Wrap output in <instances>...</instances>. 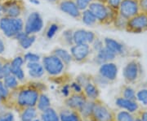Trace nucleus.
<instances>
[{
    "instance_id": "f257e3e1",
    "label": "nucleus",
    "mask_w": 147,
    "mask_h": 121,
    "mask_svg": "<svg viewBox=\"0 0 147 121\" xmlns=\"http://www.w3.org/2000/svg\"><path fill=\"white\" fill-rule=\"evenodd\" d=\"M47 90L46 84L39 81H28L11 91L7 102L11 100L12 105L20 111L24 108L36 106L39 94Z\"/></svg>"
},
{
    "instance_id": "f03ea898",
    "label": "nucleus",
    "mask_w": 147,
    "mask_h": 121,
    "mask_svg": "<svg viewBox=\"0 0 147 121\" xmlns=\"http://www.w3.org/2000/svg\"><path fill=\"white\" fill-rule=\"evenodd\" d=\"M88 9H89L96 18L99 25H112L115 16L118 15V13L112 10L107 3L98 1L92 2L88 6Z\"/></svg>"
},
{
    "instance_id": "7ed1b4c3",
    "label": "nucleus",
    "mask_w": 147,
    "mask_h": 121,
    "mask_svg": "<svg viewBox=\"0 0 147 121\" xmlns=\"http://www.w3.org/2000/svg\"><path fill=\"white\" fill-rule=\"evenodd\" d=\"M42 65L50 78H55L67 73L68 66L57 56L51 53L42 56Z\"/></svg>"
},
{
    "instance_id": "20e7f679",
    "label": "nucleus",
    "mask_w": 147,
    "mask_h": 121,
    "mask_svg": "<svg viewBox=\"0 0 147 121\" xmlns=\"http://www.w3.org/2000/svg\"><path fill=\"white\" fill-rule=\"evenodd\" d=\"M25 23L21 17L12 18L3 16L0 18V30L6 37L13 39L20 32L24 30Z\"/></svg>"
},
{
    "instance_id": "39448f33",
    "label": "nucleus",
    "mask_w": 147,
    "mask_h": 121,
    "mask_svg": "<svg viewBox=\"0 0 147 121\" xmlns=\"http://www.w3.org/2000/svg\"><path fill=\"white\" fill-rule=\"evenodd\" d=\"M118 72L119 68L117 64L113 62H109L100 65L98 74L93 76V78L98 85L100 84H108L115 81L118 77Z\"/></svg>"
},
{
    "instance_id": "423d86ee",
    "label": "nucleus",
    "mask_w": 147,
    "mask_h": 121,
    "mask_svg": "<svg viewBox=\"0 0 147 121\" xmlns=\"http://www.w3.org/2000/svg\"><path fill=\"white\" fill-rule=\"evenodd\" d=\"M115 114L110 107L100 98L93 101L90 121H114Z\"/></svg>"
},
{
    "instance_id": "0eeeda50",
    "label": "nucleus",
    "mask_w": 147,
    "mask_h": 121,
    "mask_svg": "<svg viewBox=\"0 0 147 121\" xmlns=\"http://www.w3.org/2000/svg\"><path fill=\"white\" fill-rule=\"evenodd\" d=\"M93 51L88 44H74L70 47L72 60L78 64H84L92 59Z\"/></svg>"
},
{
    "instance_id": "6e6552de",
    "label": "nucleus",
    "mask_w": 147,
    "mask_h": 121,
    "mask_svg": "<svg viewBox=\"0 0 147 121\" xmlns=\"http://www.w3.org/2000/svg\"><path fill=\"white\" fill-rule=\"evenodd\" d=\"M142 67L137 59H131L127 62L123 70V76L127 84L137 82L142 75Z\"/></svg>"
},
{
    "instance_id": "1a4fd4ad",
    "label": "nucleus",
    "mask_w": 147,
    "mask_h": 121,
    "mask_svg": "<svg viewBox=\"0 0 147 121\" xmlns=\"http://www.w3.org/2000/svg\"><path fill=\"white\" fill-rule=\"evenodd\" d=\"M26 11L24 0H4L3 3V16L19 18Z\"/></svg>"
},
{
    "instance_id": "9d476101",
    "label": "nucleus",
    "mask_w": 147,
    "mask_h": 121,
    "mask_svg": "<svg viewBox=\"0 0 147 121\" xmlns=\"http://www.w3.org/2000/svg\"><path fill=\"white\" fill-rule=\"evenodd\" d=\"M125 31L130 33H143L147 32V14L140 11L127 21Z\"/></svg>"
},
{
    "instance_id": "9b49d317",
    "label": "nucleus",
    "mask_w": 147,
    "mask_h": 121,
    "mask_svg": "<svg viewBox=\"0 0 147 121\" xmlns=\"http://www.w3.org/2000/svg\"><path fill=\"white\" fill-rule=\"evenodd\" d=\"M42 28H43V21L41 15L38 11L31 12L28 16L26 21L24 25V31L28 35H34L42 30Z\"/></svg>"
},
{
    "instance_id": "f8f14e48",
    "label": "nucleus",
    "mask_w": 147,
    "mask_h": 121,
    "mask_svg": "<svg viewBox=\"0 0 147 121\" xmlns=\"http://www.w3.org/2000/svg\"><path fill=\"white\" fill-rule=\"evenodd\" d=\"M104 46L115 55L116 56H130L131 51L130 48L123 42H119L116 39L106 37L103 40Z\"/></svg>"
},
{
    "instance_id": "ddd939ff",
    "label": "nucleus",
    "mask_w": 147,
    "mask_h": 121,
    "mask_svg": "<svg viewBox=\"0 0 147 121\" xmlns=\"http://www.w3.org/2000/svg\"><path fill=\"white\" fill-rule=\"evenodd\" d=\"M140 11L139 0H122L118 10V14L126 20H129Z\"/></svg>"
},
{
    "instance_id": "4468645a",
    "label": "nucleus",
    "mask_w": 147,
    "mask_h": 121,
    "mask_svg": "<svg viewBox=\"0 0 147 121\" xmlns=\"http://www.w3.org/2000/svg\"><path fill=\"white\" fill-rule=\"evenodd\" d=\"M65 29V24L59 19H52L46 23L42 28V37L46 40H52L62 32Z\"/></svg>"
},
{
    "instance_id": "2eb2a0df",
    "label": "nucleus",
    "mask_w": 147,
    "mask_h": 121,
    "mask_svg": "<svg viewBox=\"0 0 147 121\" xmlns=\"http://www.w3.org/2000/svg\"><path fill=\"white\" fill-rule=\"evenodd\" d=\"M56 6L61 11L71 16L74 20L81 21L82 11L79 10L75 3V0H59Z\"/></svg>"
},
{
    "instance_id": "dca6fc26",
    "label": "nucleus",
    "mask_w": 147,
    "mask_h": 121,
    "mask_svg": "<svg viewBox=\"0 0 147 121\" xmlns=\"http://www.w3.org/2000/svg\"><path fill=\"white\" fill-rule=\"evenodd\" d=\"M99 38V35L93 31H89L84 29H74L73 40L74 44H88L92 45Z\"/></svg>"
},
{
    "instance_id": "f3484780",
    "label": "nucleus",
    "mask_w": 147,
    "mask_h": 121,
    "mask_svg": "<svg viewBox=\"0 0 147 121\" xmlns=\"http://www.w3.org/2000/svg\"><path fill=\"white\" fill-rule=\"evenodd\" d=\"M87 101L88 99L84 95V92L81 93L71 92L70 94L66 98H65L64 103H65V106L68 108L75 111H79Z\"/></svg>"
},
{
    "instance_id": "a211bd4d",
    "label": "nucleus",
    "mask_w": 147,
    "mask_h": 121,
    "mask_svg": "<svg viewBox=\"0 0 147 121\" xmlns=\"http://www.w3.org/2000/svg\"><path fill=\"white\" fill-rule=\"evenodd\" d=\"M83 92L88 100L95 101L100 98L99 85L95 82L94 78L84 85L83 87Z\"/></svg>"
},
{
    "instance_id": "6ab92c4d",
    "label": "nucleus",
    "mask_w": 147,
    "mask_h": 121,
    "mask_svg": "<svg viewBox=\"0 0 147 121\" xmlns=\"http://www.w3.org/2000/svg\"><path fill=\"white\" fill-rule=\"evenodd\" d=\"M58 113L60 121H84L79 111L72 110L66 106L61 107Z\"/></svg>"
},
{
    "instance_id": "aec40b11",
    "label": "nucleus",
    "mask_w": 147,
    "mask_h": 121,
    "mask_svg": "<svg viewBox=\"0 0 147 121\" xmlns=\"http://www.w3.org/2000/svg\"><path fill=\"white\" fill-rule=\"evenodd\" d=\"M116 57L117 56L114 53L104 46L99 51L96 53V56L93 59H94L95 63L99 64V65H101L103 63L114 61Z\"/></svg>"
},
{
    "instance_id": "412c9836",
    "label": "nucleus",
    "mask_w": 147,
    "mask_h": 121,
    "mask_svg": "<svg viewBox=\"0 0 147 121\" xmlns=\"http://www.w3.org/2000/svg\"><path fill=\"white\" fill-rule=\"evenodd\" d=\"M115 104L118 107H119L122 110H125L131 113L137 112L139 110V105L137 101L129 100V99L123 98L122 96L116 98Z\"/></svg>"
},
{
    "instance_id": "4be33fe9",
    "label": "nucleus",
    "mask_w": 147,
    "mask_h": 121,
    "mask_svg": "<svg viewBox=\"0 0 147 121\" xmlns=\"http://www.w3.org/2000/svg\"><path fill=\"white\" fill-rule=\"evenodd\" d=\"M74 29H64L61 33V34L58 36L57 42L58 43L65 47H71L74 45L73 40V33Z\"/></svg>"
},
{
    "instance_id": "5701e85b",
    "label": "nucleus",
    "mask_w": 147,
    "mask_h": 121,
    "mask_svg": "<svg viewBox=\"0 0 147 121\" xmlns=\"http://www.w3.org/2000/svg\"><path fill=\"white\" fill-rule=\"evenodd\" d=\"M30 76L34 79L41 78L45 73L42 65L39 62H29L26 64Z\"/></svg>"
},
{
    "instance_id": "b1692460",
    "label": "nucleus",
    "mask_w": 147,
    "mask_h": 121,
    "mask_svg": "<svg viewBox=\"0 0 147 121\" xmlns=\"http://www.w3.org/2000/svg\"><path fill=\"white\" fill-rule=\"evenodd\" d=\"M50 53L54 55H56V56H57L58 58L60 59H61L68 67L69 65V63L73 61L70 53L62 47H56L55 48H53Z\"/></svg>"
},
{
    "instance_id": "393cba45",
    "label": "nucleus",
    "mask_w": 147,
    "mask_h": 121,
    "mask_svg": "<svg viewBox=\"0 0 147 121\" xmlns=\"http://www.w3.org/2000/svg\"><path fill=\"white\" fill-rule=\"evenodd\" d=\"M38 116V110L35 106H30L20 111V118L21 121H33Z\"/></svg>"
},
{
    "instance_id": "a878e982",
    "label": "nucleus",
    "mask_w": 147,
    "mask_h": 121,
    "mask_svg": "<svg viewBox=\"0 0 147 121\" xmlns=\"http://www.w3.org/2000/svg\"><path fill=\"white\" fill-rule=\"evenodd\" d=\"M41 121H60L59 113L52 106L41 112L40 115Z\"/></svg>"
},
{
    "instance_id": "bb28decb",
    "label": "nucleus",
    "mask_w": 147,
    "mask_h": 121,
    "mask_svg": "<svg viewBox=\"0 0 147 121\" xmlns=\"http://www.w3.org/2000/svg\"><path fill=\"white\" fill-rule=\"evenodd\" d=\"M81 21L84 23V25H88L91 27H95L96 25H99L98 22L96 21V18L92 13V11L89 9H86L82 11V17H81Z\"/></svg>"
},
{
    "instance_id": "cd10ccee",
    "label": "nucleus",
    "mask_w": 147,
    "mask_h": 121,
    "mask_svg": "<svg viewBox=\"0 0 147 121\" xmlns=\"http://www.w3.org/2000/svg\"><path fill=\"white\" fill-rule=\"evenodd\" d=\"M50 106H51L50 98L44 94V92H42L39 94V97L38 98V102H37L35 107H36L38 111L42 112V111H45L47 108H49Z\"/></svg>"
},
{
    "instance_id": "c85d7f7f",
    "label": "nucleus",
    "mask_w": 147,
    "mask_h": 121,
    "mask_svg": "<svg viewBox=\"0 0 147 121\" xmlns=\"http://www.w3.org/2000/svg\"><path fill=\"white\" fill-rule=\"evenodd\" d=\"M92 106H93V101L88 100L79 111L84 121H90L92 111Z\"/></svg>"
},
{
    "instance_id": "c756f323",
    "label": "nucleus",
    "mask_w": 147,
    "mask_h": 121,
    "mask_svg": "<svg viewBox=\"0 0 147 121\" xmlns=\"http://www.w3.org/2000/svg\"><path fill=\"white\" fill-rule=\"evenodd\" d=\"M3 84L6 87L10 90V91H13V90H16L18 88V86L20 85V81L16 79L15 76H13L12 74H10L9 76H6L4 79L3 80Z\"/></svg>"
},
{
    "instance_id": "7c9ffc66",
    "label": "nucleus",
    "mask_w": 147,
    "mask_h": 121,
    "mask_svg": "<svg viewBox=\"0 0 147 121\" xmlns=\"http://www.w3.org/2000/svg\"><path fill=\"white\" fill-rule=\"evenodd\" d=\"M135 120L132 113L125 110H121L115 116V121H135Z\"/></svg>"
},
{
    "instance_id": "2f4dec72",
    "label": "nucleus",
    "mask_w": 147,
    "mask_h": 121,
    "mask_svg": "<svg viewBox=\"0 0 147 121\" xmlns=\"http://www.w3.org/2000/svg\"><path fill=\"white\" fill-rule=\"evenodd\" d=\"M122 97L127 98V99H129V100H133L137 101L136 98V90H134L132 87H131L130 85H125L123 87L122 89Z\"/></svg>"
},
{
    "instance_id": "473e14b6",
    "label": "nucleus",
    "mask_w": 147,
    "mask_h": 121,
    "mask_svg": "<svg viewBox=\"0 0 147 121\" xmlns=\"http://www.w3.org/2000/svg\"><path fill=\"white\" fill-rule=\"evenodd\" d=\"M136 98L142 104L147 106V84L136 91Z\"/></svg>"
},
{
    "instance_id": "72a5a7b5",
    "label": "nucleus",
    "mask_w": 147,
    "mask_h": 121,
    "mask_svg": "<svg viewBox=\"0 0 147 121\" xmlns=\"http://www.w3.org/2000/svg\"><path fill=\"white\" fill-rule=\"evenodd\" d=\"M11 59H7L4 63L0 68V80L5 78L6 76L11 74Z\"/></svg>"
},
{
    "instance_id": "f704fd0d",
    "label": "nucleus",
    "mask_w": 147,
    "mask_h": 121,
    "mask_svg": "<svg viewBox=\"0 0 147 121\" xmlns=\"http://www.w3.org/2000/svg\"><path fill=\"white\" fill-rule=\"evenodd\" d=\"M35 40H36V35L34 34V35H28L26 38H24V39H22V40L17 42H18V45L22 49L27 50V49H29L34 44V42H35Z\"/></svg>"
},
{
    "instance_id": "c9c22d12",
    "label": "nucleus",
    "mask_w": 147,
    "mask_h": 121,
    "mask_svg": "<svg viewBox=\"0 0 147 121\" xmlns=\"http://www.w3.org/2000/svg\"><path fill=\"white\" fill-rule=\"evenodd\" d=\"M127 21L125 18H123V16H121L120 15H117L115 18V20L112 23V25H114L115 29H118V30H124L125 31V28L127 25Z\"/></svg>"
},
{
    "instance_id": "e433bc0d",
    "label": "nucleus",
    "mask_w": 147,
    "mask_h": 121,
    "mask_svg": "<svg viewBox=\"0 0 147 121\" xmlns=\"http://www.w3.org/2000/svg\"><path fill=\"white\" fill-rule=\"evenodd\" d=\"M25 62V59H24V56L23 55H17L15 58L11 59V68L12 69H16L22 68V66L24 65Z\"/></svg>"
},
{
    "instance_id": "4c0bfd02",
    "label": "nucleus",
    "mask_w": 147,
    "mask_h": 121,
    "mask_svg": "<svg viewBox=\"0 0 147 121\" xmlns=\"http://www.w3.org/2000/svg\"><path fill=\"white\" fill-rule=\"evenodd\" d=\"M93 79V76L91 75V74H88V73H82L79 75L77 77H76V81L79 83V84H81L82 87H84L85 84H87L88 81L92 80Z\"/></svg>"
},
{
    "instance_id": "58836bf2",
    "label": "nucleus",
    "mask_w": 147,
    "mask_h": 121,
    "mask_svg": "<svg viewBox=\"0 0 147 121\" xmlns=\"http://www.w3.org/2000/svg\"><path fill=\"white\" fill-rule=\"evenodd\" d=\"M11 91L7 87H6L4 84H3V80H0V95L3 98V102H6L8 99L9 96H10Z\"/></svg>"
},
{
    "instance_id": "ea45409f",
    "label": "nucleus",
    "mask_w": 147,
    "mask_h": 121,
    "mask_svg": "<svg viewBox=\"0 0 147 121\" xmlns=\"http://www.w3.org/2000/svg\"><path fill=\"white\" fill-rule=\"evenodd\" d=\"M24 59L26 63H29V62H38L40 59V56L34 53L28 52L26 54H25L24 55Z\"/></svg>"
},
{
    "instance_id": "a19ab883",
    "label": "nucleus",
    "mask_w": 147,
    "mask_h": 121,
    "mask_svg": "<svg viewBox=\"0 0 147 121\" xmlns=\"http://www.w3.org/2000/svg\"><path fill=\"white\" fill-rule=\"evenodd\" d=\"M94 1L96 0H75V3L79 8V10L83 11L88 9V6Z\"/></svg>"
},
{
    "instance_id": "79ce46f5",
    "label": "nucleus",
    "mask_w": 147,
    "mask_h": 121,
    "mask_svg": "<svg viewBox=\"0 0 147 121\" xmlns=\"http://www.w3.org/2000/svg\"><path fill=\"white\" fill-rule=\"evenodd\" d=\"M11 74L13 76H15L16 77V79L18 80L19 81H24L25 80V78H26V74H25V72L22 68H16V69H12L11 70Z\"/></svg>"
},
{
    "instance_id": "37998d69",
    "label": "nucleus",
    "mask_w": 147,
    "mask_h": 121,
    "mask_svg": "<svg viewBox=\"0 0 147 121\" xmlns=\"http://www.w3.org/2000/svg\"><path fill=\"white\" fill-rule=\"evenodd\" d=\"M121 2H122V0H106V3L110 6V8L117 13H118V10H119Z\"/></svg>"
},
{
    "instance_id": "c03bdc74",
    "label": "nucleus",
    "mask_w": 147,
    "mask_h": 121,
    "mask_svg": "<svg viewBox=\"0 0 147 121\" xmlns=\"http://www.w3.org/2000/svg\"><path fill=\"white\" fill-rule=\"evenodd\" d=\"M91 47H92V49L93 52L96 53L104 47V42H103L102 40H100V37H99L98 39H96V40L91 45Z\"/></svg>"
},
{
    "instance_id": "a18cd8bd",
    "label": "nucleus",
    "mask_w": 147,
    "mask_h": 121,
    "mask_svg": "<svg viewBox=\"0 0 147 121\" xmlns=\"http://www.w3.org/2000/svg\"><path fill=\"white\" fill-rule=\"evenodd\" d=\"M69 85H70V89H71L72 92H74V93H81V92H83V87L76 80L72 81L69 84Z\"/></svg>"
},
{
    "instance_id": "49530a36",
    "label": "nucleus",
    "mask_w": 147,
    "mask_h": 121,
    "mask_svg": "<svg viewBox=\"0 0 147 121\" xmlns=\"http://www.w3.org/2000/svg\"><path fill=\"white\" fill-rule=\"evenodd\" d=\"M0 121H15V118L11 112H6L0 116Z\"/></svg>"
},
{
    "instance_id": "de8ad7c7",
    "label": "nucleus",
    "mask_w": 147,
    "mask_h": 121,
    "mask_svg": "<svg viewBox=\"0 0 147 121\" xmlns=\"http://www.w3.org/2000/svg\"><path fill=\"white\" fill-rule=\"evenodd\" d=\"M72 91H71V89H70V85L68 83H66V84H62V88H61V93H62V94L65 98H66L67 96L70 94V93H71Z\"/></svg>"
},
{
    "instance_id": "09e8293b",
    "label": "nucleus",
    "mask_w": 147,
    "mask_h": 121,
    "mask_svg": "<svg viewBox=\"0 0 147 121\" xmlns=\"http://www.w3.org/2000/svg\"><path fill=\"white\" fill-rule=\"evenodd\" d=\"M140 11L147 14V0H139Z\"/></svg>"
},
{
    "instance_id": "8fccbe9b",
    "label": "nucleus",
    "mask_w": 147,
    "mask_h": 121,
    "mask_svg": "<svg viewBox=\"0 0 147 121\" xmlns=\"http://www.w3.org/2000/svg\"><path fill=\"white\" fill-rule=\"evenodd\" d=\"M5 43L0 38V55L5 52Z\"/></svg>"
},
{
    "instance_id": "3c124183",
    "label": "nucleus",
    "mask_w": 147,
    "mask_h": 121,
    "mask_svg": "<svg viewBox=\"0 0 147 121\" xmlns=\"http://www.w3.org/2000/svg\"><path fill=\"white\" fill-rule=\"evenodd\" d=\"M142 121H147V111H142L141 113V117H140Z\"/></svg>"
},
{
    "instance_id": "603ef678",
    "label": "nucleus",
    "mask_w": 147,
    "mask_h": 121,
    "mask_svg": "<svg viewBox=\"0 0 147 121\" xmlns=\"http://www.w3.org/2000/svg\"><path fill=\"white\" fill-rule=\"evenodd\" d=\"M4 0L0 1V18L3 16V3Z\"/></svg>"
},
{
    "instance_id": "864d4df0",
    "label": "nucleus",
    "mask_w": 147,
    "mask_h": 121,
    "mask_svg": "<svg viewBox=\"0 0 147 121\" xmlns=\"http://www.w3.org/2000/svg\"><path fill=\"white\" fill-rule=\"evenodd\" d=\"M6 60H7V59L6 58H3V57H1L0 56V68H1V67L3 66V64L4 63Z\"/></svg>"
},
{
    "instance_id": "5fc2aeb1",
    "label": "nucleus",
    "mask_w": 147,
    "mask_h": 121,
    "mask_svg": "<svg viewBox=\"0 0 147 121\" xmlns=\"http://www.w3.org/2000/svg\"><path fill=\"white\" fill-rule=\"evenodd\" d=\"M46 1H47L48 3H52V4H53V5H56L57 3V2L59 1V0H46Z\"/></svg>"
},
{
    "instance_id": "6e6d98bb",
    "label": "nucleus",
    "mask_w": 147,
    "mask_h": 121,
    "mask_svg": "<svg viewBox=\"0 0 147 121\" xmlns=\"http://www.w3.org/2000/svg\"><path fill=\"white\" fill-rule=\"evenodd\" d=\"M3 102V98H2V97H1V95H0V103Z\"/></svg>"
},
{
    "instance_id": "4d7b16f0",
    "label": "nucleus",
    "mask_w": 147,
    "mask_h": 121,
    "mask_svg": "<svg viewBox=\"0 0 147 121\" xmlns=\"http://www.w3.org/2000/svg\"><path fill=\"white\" fill-rule=\"evenodd\" d=\"M135 121H142V120H141V119H140V118H137V119L135 120Z\"/></svg>"
},
{
    "instance_id": "13d9d810",
    "label": "nucleus",
    "mask_w": 147,
    "mask_h": 121,
    "mask_svg": "<svg viewBox=\"0 0 147 121\" xmlns=\"http://www.w3.org/2000/svg\"><path fill=\"white\" fill-rule=\"evenodd\" d=\"M33 121H41V120H38V119H37V118H36L35 120H34Z\"/></svg>"
},
{
    "instance_id": "bf43d9fd",
    "label": "nucleus",
    "mask_w": 147,
    "mask_h": 121,
    "mask_svg": "<svg viewBox=\"0 0 147 121\" xmlns=\"http://www.w3.org/2000/svg\"><path fill=\"white\" fill-rule=\"evenodd\" d=\"M0 1H2V0H0Z\"/></svg>"
},
{
    "instance_id": "052dcab7",
    "label": "nucleus",
    "mask_w": 147,
    "mask_h": 121,
    "mask_svg": "<svg viewBox=\"0 0 147 121\" xmlns=\"http://www.w3.org/2000/svg\"><path fill=\"white\" fill-rule=\"evenodd\" d=\"M114 121H115V120H114Z\"/></svg>"
}]
</instances>
